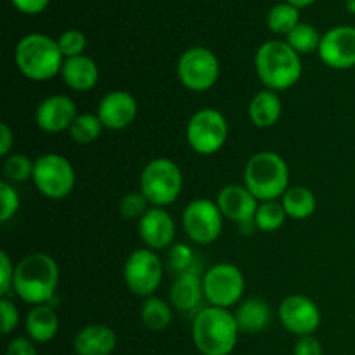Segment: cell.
<instances>
[{
	"label": "cell",
	"instance_id": "1",
	"mask_svg": "<svg viewBox=\"0 0 355 355\" xmlns=\"http://www.w3.org/2000/svg\"><path fill=\"white\" fill-rule=\"evenodd\" d=\"M59 286V266L47 253L23 257L14 269V293L24 304H51Z\"/></svg>",
	"mask_w": 355,
	"mask_h": 355
},
{
	"label": "cell",
	"instance_id": "2",
	"mask_svg": "<svg viewBox=\"0 0 355 355\" xmlns=\"http://www.w3.org/2000/svg\"><path fill=\"white\" fill-rule=\"evenodd\" d=\"M239 333L234 312L229 309L208 305L194 314L191 335L201 355H231L238 345Z\"/></svg>",
	"mask_w": 355,
	"mask_h": 355
},
{
	"label": "cell",
	"instance_id": "3",
	"mask_svg": "<svg viewBox=\"0 0 355 355\" xmlns=\"http://www.w3.org/2000/svg\"><path fill=\"white\" fill-rule=\"evenodd\" d=\"M255 71L263 89L283 92L300 82L304 73L302 55L286 40H267L257 49Z\"/></svg>",
	"mask_w": 355,
	"mask_h": 355
},
{
	"label": "cell",
	"instance_id": "4",
	"mask_svg": "<svg viewBox=\"0 0 355 355\" xmlns=\"http://www.w3.org/2000/svg\"><path fill=\"white\" fill-rule=\"evenodd\" d=\"M14 61L21 75L33 82H47L61 75L64 55L58 40L45 33H28L14 49Z\"/></svg>",
	"mask_w": 355,
	"mask_h": 355
},
{
	"label": "cell",
	"instance_id": "5",
	"mask_svg": "<svg viewBox=\"0 0 355 355\" xmlns=\"http://www.w3.org/2000/svg\"><path fill=\"white\" fill-rule=\"evenodd\" d=\"M243 184L262 203L276 201L290 189V166L274 151H259L246 162Z\"/></svg>",
	"mask_w": 355,
	"mask_h": 355
},
{
	"label": "cell",
	"instance_id": "6",
	"mask_svg": "<svg viewBox=\"0 0 355 355\" xmlns=\"http://www.w3.org/2000/svg\"><path fill=\"white\" fill-rule=\"evenodd\" d=\"M182 187V170L170 158H155L146 163L139 179V191L148 198L151 207L165 208L175 203Z\"/></svg>",
	"mask_w": 355,
	"mask_h": 355
},
{
	"label": "cell",
	"instance_id": "7",
	"mask_svg": "<svg viewBox=\"0 0 355 355\" xmlns=\"http://www.w3.org/2000/svg\"><path fill=\"white\" fill-rule=\"evenodd\" d=\"M229 137L227 118L215 107H201L189 118L186 139L196 155L211 156L220 151Z\"/></svg>",
	"mask_w": 355,
	"mask_h": 355
},
{
	"label": "cell",
	"instance_id": "8",
	"mask_svg": "<svg viewBox=\"0 0 355 355\" xmlns=\"http://www.w3.org/2000/svg\"><path fill=\"white\" fill-rule=\"evenodd\" d=\"M33 184L42 196L49 200H64L73 193L76 172L71 162L58 153H47L35 159Z\"/></svg>",
	"mask_w": 355,
	"mask_h": 355
},
{
	"label": "cell",
	"instance_id": "9",
	"mask_svg": "<svg viewBox=\"0 0 355 355\" xmlns=\"http://www.w3.org/2000/svg\"><path fill=\"white\" fill-rule=\"evenodd\" d=\"M245 288V276H243L241 269L236 267L234 263H215L203 274L205 300L211 307L231 311V307L243 302Z\"/></svg>",
	"mask_w": 355,
	"mask_h": 355
},
{
	"label": "cell",
	"instance_id": "10",
	"mask_svg": "<svg viewBox=\"0 0 355 355\" xmlns=\"http://www.w3.org/2000/svg\"><path fill=\"white\" fill-rule=\"evenodd\" d=\"M179 82L193 92L210 90L220 76V61L214 51L201 45L186 49L177 61Z\"/></svg>",
	"mask_w": 355,
	"mask_h": 355
},
{
	"label": "cell",
	"instance_id": "11",
	"mask_svg": "<svg viewBox=\"0 0 355 355\" xmlns=\"http://www.w3.org/2000/svg\"><path fill=\"white\" fill-rule=\"evenodd\" d=\"M163 266L162 259L155 250L137 248L128 255L123 266V281L128 290L141 298L155 297L163 281Z\"/></svg>",
	"mask_w": 355,
	"mask_h": 355
},
{
	"label": "cell",
	"instance_id": "12",
	"mask_svg": "<svg viewBox=\"0 0 355 355\" xmlns=\"http://www.w3.org/2000/svg\"><path fill=\"white\" fill-rule=\"evenodd\" d=\"M182 229L194 245L207 246L217 241L224 229V215L215 201L198 198L182 211Z\"/></svg>",
	"mask_w": 355,
	"mask_h": 355
},
{
	"label": "cell",
	"instance_id": "13",
	"mask_svg": "<svg viewBox=\"0 0 355 355\" xmlns=\"http://www.w3.org/2000/svg\"><path fill=\"white\" fill-rule=\"evenodd\" d=\"M279 321L291 335L311 336L321 326V311L312 298L305 295H290L279 304Z\"/></svg>",
	"mask_w": 355,
	"mask_h": 355
},
{
	"label": "cell",
	"instance_id": "14",
	"mask_svg": "<svg viewBox=\"0 0 355 355\" xmlns=\"http://www.w3.org/2000/svg\"><path fill=\"white\" fill-rule=\"evenodd\" d=\"M318 54L328 68H355V26L340 24L326 31L319 44Z\"/></svg>",
	"mask_w": 355,
	"mask_h": 355
},
{
	"label": "cell",
	"instance_id": "15",
	"mask_svg": "<svg viewBox=\"0 0 355 355\" xmlns=\"http://www.w3.org/2000/svg\"><path fill=\"white\" fill-rule=\"evenodd\" d=\"M76 116L78 107L71 97L64 94H52L37 106L35 123L47 134H61L69 130Z\"/></svg>",
	"mask_w": 355,
	"mask_h": 355
},
{
	"label": "cell",
	"instance_id": "16",
	"mask_svg": "<svg viewBox=\"0 0 355 355\" xmlns=\"http://www.w3.org/2000/svg\"><path fill=\"white\" fill-rule=\"evenodd\" d=\"M96 114L107 130H123L137 118V99L127 90H111L99 101Z\"/></svg>",
	"mask_w": 355,
	"mask_h": 355
},
{
	"label": "cell",
	"instance_id": "17",
	"mask_svg": "<svg viewBox=\"0 0 355 355\" xmlns=\"http://www.w3.org/2000/svg\"><path fill=\"white\" fill-rule=\"evenodd\" d=\"M137 232L146 248L162 252L173 245L177 225L172 215L165 208L151 207L148 214L139 220Z\"/></svg>",
	"mask_w": 355,
	"mask_h": 355
},
{
	"label": "cell",
	"instance_id": "18",
	"mask_svg": "<svg viewBox=\"0 0 355 355\" xmlns=\"http://www.w3.org/2000/svg\"><path fill=\"white\" fill-rule=\"evenodd\" d=\"M215 203L220 208L224 218L245 225L255 222L260 201L246 189L245 184H229L218 191Z\"/></svg>",
	"mask_w": 355,
	"mask_h": 355
},
{
	"label": "cell",
	"instance_id": "19",
	"mask_svg": "<svg viewBox=\"0 0 355 355\" xmlns=\"http://www.w3.org/2000/svg\"><path fill=\"white\" fill-rule=\"evenodd\" d=\"M203 300L205 291L201 269H194L175 276V281L170 288V304L173 309L184 312V314H189V312L200 309Z\"/></svg>",
	"mask_w": 355,
	"mask_h": 355
},
{
	"label": "cell",
	"instance_id": "20",
	"mask_svg": "<svg viewBox=\"0 0 355 355\" xmlns=\"http://www.w3.org/2000/svg\"><path fill=\"white\" fill-rule=\"evenodd\" d=\"M116 342L113 328L106 324H89L76 333L73 350L76 355H113Z\"/></svg>",
	"mask_w": 355,
	"mask_h": 355
},
{
	"label": "cell",
	"instance_id": "21",
	"mask_svg": "<svg viewBox=\"0 0 355 355\" xmlns=\"http://www.w3.org/2000/svg\"><path fill=\"white\" fill-rule=\"evenodd\" d=\"M61 76L68 89L75 90V92H87L97 85L99 66L90 55H76V58L64 59Z\"/></svg>",
	"mask_w": 355,
	"mask_h": 355
},
{
	"label": "cell",
	"instance_id": "22",
	"mask_svg": "<svg viewBox=\"0 0 355 355\" xmlns=\"http://www.w3.org/2000/svg\"><path fill=\"white\" fill-rule=\"evenodd\" d=\"M239 331L245 335H259L269 328L272 321L270 305L262 298H248L238 304L234 312Z\"/></svg>",
	"mask_w": 355,
	"mask_h": 355
},
{
	"label": "cell",
	"instance_id": "23",
	"mask_svg": "<svg viewBox=\"0 0 355 355\" xmlns=\"http://www.w3.org/2000/svg\"><path fill=\"white\" fill-rule=\"evenodd\" d=\"M28 338L35 343H49L55 338L59 331V318L51 304L33 305L24 318Z\"/></svg>",
	"mask_w": 355,
	"mask_h": 355
},
{
	"label": "cell",
	"instance_id": "24",
	"mask_svg": "<svg viewBox=\"0 0 355 355\" xmlns=\"http://www.w3.org/2000/svg\"><path fill=\"white\" fill-rule=\"evenodd\" d=\"M281 114H283V101L279 92L262 89L250 101L248 116L257 128L274 127L281 120Z\"/></svg>",
	"mask_w": 355,
	"mask_h": 355
},
{
	"label": "cell",
	"instance_id": "25",
	"mask_svg": "<svg viewBox=\"0 0 355 355\" xmlns=\"http://www.w3.org/2000/svg\"><path fill=\"white\" fill-rule=\"evenodd\" d=\"M288 218L293 220H305L312 217L318 208V198L314 191L305 186H290V189L281 198Z\"/></svg>",
	"mask_w": 355,
	"mask_h": 355
},
{
	"label": "cell",
	"instance_id": "26",
	"mask_svg": "<svg viewBox=\"0 0 355 355\" xmlns=\"http://www.w3.org/2000/svg\"><path fill=\"white\" fill-rule=\"evenodd\" d=\"M172 305L166 304L159 297L144 298V304L141 307V321L146 329L149 331H163L172 324Z\"/></svg>",
	"mask_w": 355,
	"mask_h": 355
},
{
	"label": "cell",
	"instance_id": "27",
	"mask_svg": "<svg viewBox=\"0 0 355 355\" xmlns=\"http://www.w3.org/2000/svg\"><path fill=\"white\" fill-rule=\"evenodd\" d=\"M300 23V9L286 2L276 3L274 7H270L269 14H267V26L276 35H284L286 37Z\"/></svg>",
	"mask_w": 355,
	"mask_h": 355
},
{
	"label": "cell",
	"instance_id": "28",
	"mask_svg": "<svg viewBox=\"0 0 355 355\" xmlns=\"http://www.w3.org/2000/svg\"><path fill=\"white\" fill-rule=\"evenodd\" d=\"M321 38L322 35L319 33L318 28L312 26V24L309 23H300L297 28H293V30L284 37V40H286V44L290 45L295 52L304 55L318 52Z\"/></svg>",
	"mask_w": 355,
	"mask_h": 355
},
{
	"label": "cell",
	"instance_id": "29",
	"mask_svg": "<svg viewBox=\"0 0 355 355\" xmlns=\"http://www.w3.org/2000/svg\"><path fill=\"white\" fill-rule=\"evenodd\" d=\"M103 130L104 127L96 113H78V116L69 127L68 134L76 144H92L101 137Z\"/></svg>",
	"mask_w": 355,
	"mask_h": 355
},
{
	"label": "cell",
	"instance_id": "30",
	"mask_svg": "<svg viewBox=\"0 0 355 355\" xmlns=\"http://www.w3.org/2000/svg\"><path fill=\"white\" fill-rule=\"evenodd\" d=\"M288 215L284 210L281 200L276 201H262L259 205V210L255 214V225L257 231L262 232H274L281 229L286 222Z\"/></svg>",
	"mask_w": 355,
	"mask_h": 355
},
{
	"label": "cell",
	"instance_id": "31",
	"mask_svg": "<svg viewBox=\"0 0 355 355\" xmlns=\"http://www.w3.org/2000/svg\"><path fill=\"white\" fill-rule=\"evenodd\" d=\"M166 266L175 276L189 270L201 269V263L198 262V257L194 250L186 243H173L166 252Z\"/></svg>",
	"mask_w": 355,
	"mask_h": 355
},
{
	"label": "cell",
	"instance_id": "32",
	"mask_svg": "<svg viewBox=\"0 0 355 355\" xmlns=\"http://www.w3.org/2000/svg\"><path fill=\"white\" fill-rule=\"evenodd\" d=\"M33 168L35 159L28 158L23 153H10L9 156L3 158V175L14 184H23L26 180L33 179Z\"/></svg>",
	"mask_w": 355,
	"mask_h": 355
},
{
	"label": "cell",
	"instance_id": "33",
	"mask_svg": "<svg viewBox=\"0 0 355 355\" xmlns=\"http://www.w3.org/2000/svg\"><path fill=\"white\" fill-rule=\"evenodd\" d=\"M120 215L127 220H141L151 208V203L141 191H132L125 194L120 201Z\"/></svg>",
	"mask_w": 355,
	"mask_h": 355
},
{
	"label": "cell",
	"instance_id": "34",
	"mask_svg": "<svg viewBox=\"0 0 355 355\" xmlns=\"http://www.w3.org/2000/svg\"><path fill=\"white\" fill-rule=\"evenodd\" d=\"M59 49H61L64 59L76 58V55L85 54L87 49V37L83 31L71 28V30H66L59 35L58 38Z\"/></svg>",
	"mask_w": 355,
	"mask_h": 355
},
{
	"label": "cell",
	"instance_id": "35",
	"mask_svg": "<svg viewBox=\"0 0 355 355\" xmlns=\"http://www.w3.org/2000/svg\"><path fill=\"white\" fill-rule=\"evenodd\" d=\"M21 207V198L17 194V191L14 189V186L7 180L0 182V222L6 224L10 218H14V215L19 211Z\"/></svg>",
	"mask_w": 355,
	"mask_h": 355
},
{
	"label": "cell",
	"instance_id": "36",
	"mask_svg": "<svg viewBox=\"0 0 355 355\" xmlns=\"http://www.w3.org/2000/svg\"><path fill=\"white\" fill-rule=\"evenodd\" d=\"M0 315H2L0 318V321H2V333L3 335H10L17 328L21 319L19 311H17L12 300L2 297V300H0Z\"/></svg>",
	"mask_w": 355,
	"mask_h": 355
},
{
	"label": "cell",
	"instance_id": "37",
	"mask_svg": "<svg viewBox=\"0 0 355 355\" xmlns=\"http://www.w3.org/2000/svg\"><path fill=\"white\" fill-rule=\"evenodd\" d=\"M14 269L16 266L12 263L10 257L7 255V252H0V295L7 297L9 291L12 290L14 284Z\"/></svg>",
	"mask_w": 355,
	"mask_h": 355
},
{
	"label": "cell",
	"instance_id": "38",
	"mask_svg": "<svg viewBox=\"0 0 355 355\" xmlns=\"http://www.w3.org/2000/svg\"><path fill=\"white\" fill-rule=\"evenodd\" d=\"M6 355H38V352L33 340L24 338V336H17V338H12L9 342Z\"/></svg>",
	"mask_w": 355,
	"mask_h": 355
},
{
	"label": "cell",
	"instance_id": "39",
	"mask_svg": "<svg viewBox=\"0 0 355 355\" xmlns=\"http://www.w3.org/2000/svg\"><path fill=\"white\" fill-rule=\"evenodd\" d=\"M293 355H322V345L314 335L300 336L295 343Z\"/></svg>",
	"mask_w": 355,
	"mask_h": 355
},
{
	"label": "cell",
	"instance_id": "40",
	"mask_svg": "<svg viewBox=\"0 0 355 355\" xmlns=\"http://www.w3.org/2000/svg\"><path fill=\"white\" fill-rule=\"evenodd\" d=\"M10 3L19 12L28 14V16H35V14L44 12L49 3H51V0H10Z\"/></svg>",
	"mask_w": 355,
	"mask_h": 355
},
{
	"label": "cell",
	"instance_id": "41",
	"mask_svg": "<svg viewBox=\"0 0 355 355\" xmlns=\"http://www.w3.org/2000/svg\"><path fill=\"white\" fill-rule=\"evenodd\" d=\"M12 146H14V132L10 130L9 125L3 121L0 123V156L6 158L12 153Z\"/></svg>",
	"mask_w": 355,
	"mask_h": 355
},
{
	"label": "cell",
	"instance_id": "42",
	"mask_svg": "<svg viewBox=\"0 0 355 355\" xmlns=\"http://www.w3.org/2000/svg\"><path fill=\"white\" fill-rule=\"evenodd\" d=\"M284 2L291 3V6L297 7V9H304V7L312 6V3H314L315 0H284Z\"/></svg>",
	"mask_w": 355,
	"mask_h": 355
},
{
	"label": "cell",
	"instance_id": "43",
	"mask_svg": "<svg viewBox=\"0 0 355 355\" xmlns=\"http://www.w3.org/2000/svg\"><path fill=\"white\" fill-rule=\"evenodd\" d=\"M345 9L349 10L350 14H354V16H355V0H347V2H345Z\"/></svg>",
	"mask_w": 355,
	"mask_h": 355
}]
</instances>
